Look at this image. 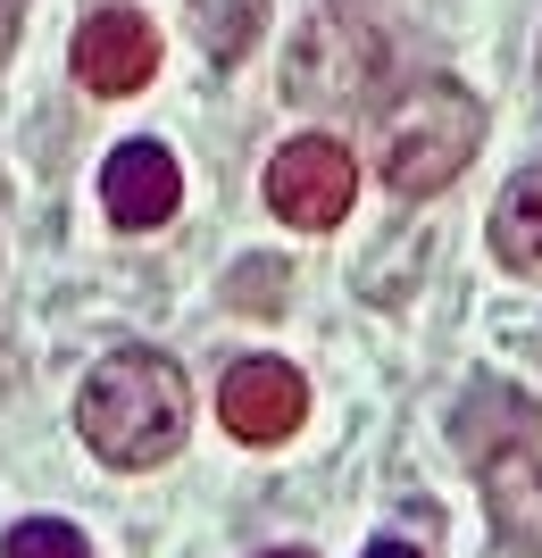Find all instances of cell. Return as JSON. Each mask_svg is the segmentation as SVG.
<instances>
[{"label":"cell","instance_id":"8fae6325","mask_svg":"<svg viewBox=\"0 0 542 558\" xmlns=\"http://www.w3.org/2000/svg\"><path fill=\"white\" fill-rule=\"evenodd\" d=\"M0 558H93V542L75 534L68 517H25V525H9Z\"/></svg>","mask_w":542,"mask_h":558},{"label":"cell","instance_id":"52a82bcc","mask_svg":"<svg viewBox=\"0 0 542 558\" xmlns=\"http://www.w3.org/2000/svg\"><path fill=\"white\" fill-rule=\"evenodd\" d=\"M475 466H484V500H493L501 542L542 558V434H526V442L493 450V459H475Z\"/></svg>","mask_w":542,"mask_h":558},{"label":"cell","instance_id":"277c9868","mask_svg":"<svg viewBox=\"0 0 542 558\" xmlns=\"http://www.w3.org/2000/svg\"><path fill=\"white\" fill-rule=\"evenodd\" d=\"M75 84L100 100H134L142 84H150V68H159V25L142 17V9H93V17L75 25Z\"/></svg>","mask_w":542,"mask_h":558},{"label":"cell","instance_id":"5b68a950","mask_svg":"<svg viewBox=\"0 0 542 558\" xmlns=\"http://www.w3.org/2000/svg\"><path fill=\"white\" fill-rule=\"evenodd\" d=\"M217 417H226V434L251 450L284 442V434H301L309 417V384L301 367H284V359H234L226 367V384H217Z\"/></svg>","mask_w":542,"mask_h":558},{"label":"cell","instance_id":"8992f818","mask_svg":"<svg viewBox=\"0 0 542 558\" xmlns=\"http://www.w3.org/2000/svg\"><path fill=\"white\" fill-rule=\"evenodd\" d=\"M176 201H184V175H176V159H167L159 142H118V150H109V167H100V209H109V226L150 233V226L176 217Z\"/></svg>","mask_w":542,"mask_h":558},{"label":"cell","instance_id":"9c48e42d","mask_svg":"<svg viewBox=\"0 0 542 558\" xmlns=\"http://www.w3.org/2000/svg\"><path fill=\"white\" fill-rule=\"evenodd\" d=\"M493 258L509 267V276L542 283V167H526L518 184L501 192V209H493Z\"/></svg>","mask_w":542,"mask_h":558},{"label":"cell","instance_id":"30bf717a","mask_svg":"<svg viewBox=\"0 0 542 558\" xmlns=\"http://www.w3.org/2000/svg\"><path fill=\"white\" fill-rule=\"evenodd\" d=\"M267 34V0H192V43L209 50V59H251Z\"/></svg>","mask_w":542,"mask_h":558},{"label":"cell","instance_id":"3957f363","mask_svg":"<svg viewBox=\"0 0 542 558\" xmlns=\"http://www.w3.org/2000/svg\"><path fill=\"white\" fill-rule=\"evenodd\" d=\"M351 201H359V159L334 134H301L267 159V209H276L284 226L326 233V226L351 217Z\"/></svg>","mask_w":542,"mask_h":558},{"label":"cell","instance_id":"7c38bea8","mask_svg":"<svg viewBox=\"0 0 542 558\" xmlns=\"http://www.w3.org/2000/svg\"><path fill=\"white\" fill-rule=\"evenodd\" d=\"M368 558H425V550H409V542H368Z\"/></svg>","mask_w":542,"mask_h":558},{"label":"cell","instance_id":"4fadbf2b","mask_svg":"<svg viewBox=\"0 0 542 558\" xmlns=\"http://www.w3.org/2000/svg\"><path fill=\"white\" fill-rule=\"evenodd\" d=\"M267 558H309V550H267Z\"/></svg>","mask_w":542,"mask_h":558},{"label":"cell","instance_id":"7a4b0ae2","mask_svg":"<svg viewBox=\"0 0 542 558\" xmlns=\"http://www.w3.org/2000/svg\"><path fill=\"white\" fill-rule=\"evenodd\" d=\"M475 150H484V100L450 75L409 84L384 117V184L401 201H434L443 184H459Z\"/></svg>","mask_w":542,"mask_h":558},{"label":"cell","instance_id":"ba28073f","mask_svg":"<svg viewBox=\"0 0 542 558\" xmlns=\"http://www.w3.org/2000/svg\"><path fill=\"white\" fill-rule=\"evenodd\" d=\"M526 434H542V417H534V400L509 392V384H475L459 400V417H450V442L468 450V459H493V450L526 442Z\"/></svg>","mask_w":542,"mask_h":558},{"label":"cell","instance_id":"6da1fadb","mask_svg":"<svg viewBox=\"0 0 542 558\" xmlns=\"http://www.w3.org/2000/svg\"><path fill=\"white\" fill-rule=\"evenodd\" d=\"M184 425L192 400H184V367L167 350H109L75 392V434L93 442V459L125 466V475L176 459Z\"/></svg>","mask_w":542,"mask_h":558}]
</instances>
